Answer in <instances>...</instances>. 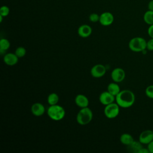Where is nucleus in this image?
Instances as JSON below:
<instances>
[{"label": "nucleus", "mask_w": 153, "mask_h": 153, "mask_svg": "<svg viewBox=\"0 0 153 153\" xmlns=\"http://www.w3.org/2000/svg\"><path fill=\"white\" fill-rule=\"evenodd\" d=\"M115 101L120 107L128 108L134 104L135 102V95L130 90H123L115 96Z\"/></svg>", "instance_id": "nucleus-1"}, {"label": "nucleus", "mask_w": 153, "mask_h": 153, "mask_svg": "<svg viewBox=\"0 0 153 153\" xmlns=\"http://www.w3.org/2000/svg\"><path fill=\"white\" fill-rule=\"evenodd\" d=\"M48 116L54 121H60L65 115V111L64 108L56 104L50 105L47 109Z\"/></svg>", "instance_id": "nucleus-2"}, {"label": "nucleus", "mask_w": 153, "mask_h": 153, "mask_svg": "<svg viewBox=\"0 0 153 153\" xmlns=\"http://www.w3.org/2000/svg\"><path fill=\"white\" fill-rule=\"evenodd\" d=\"M147 41L145 38L136 36L131 38L128 42V48L134 52H142L146 49Z\"/></svg>", "instance_id": "nucleus-3"}, {"label": "nucleus", "mask_w": 153, "mask_h": 153, "mask_svg": "<svg viewBox=\"0 0 153 153\" xmlns=\"http://www.w3.org/2000/svg\"><path fill=\"white\" fill-rule=\"evenodd\" d=\"M92 118L93 112L88 107L81 108L76 115V121L81 126L88 124L92 120Z\"/></svg>", "instance_id": "nucleus-4"}, {"label": "nucleus", "mask_w": 153, "mask_h": 153, "mask_svg": "<svg viewBox=\"0 0 153 153\" xmlns=\"http://www.w3.org/2000/svg\"><path fill=\"white\" fill-rule=\"evenodd\" d=\"M120 106L117 103H111L105 106L104 108V114L108 118H114L120 113Z\"/></svg>", "instance_id": "nucleus-5"}, {"label": "nucleus", "mask_w": 153, "mask_h": 153, "mask_svg": "<svg viewBox=\"0 0 153 153\" xmlns=\"http://www.w3.org/2000/svg\"><path fill=\"white\" fill-rule=\"evenodd\" d=\"M106 69L105 66L102 64L95 65L91 68L90 70V74L91 76L96 78L102 77L106 74Z\"/></svg>", "instance_id": "nucleus-6"}, {"label": "nucleus", "mask_w": 153, "mask_h": 153, "mask_svg": "<svg viewBox=\"0 0 153 153\" xmlns=\"http://www.w3.org/2000/svg\"><path fill=\"white\" fill-rule=\"evenodd\" d=\"M111 78L115 82H122L126 77V72L124 70L121 68H116L114 69L111 72Z\"/></svg>", "instance_id": "nucleus-7"}, {"label": "nucleus", "mask_w": 153, "mask_h": 153, "mask_svg": "<svg viewBox=\"0 0 153 153\" xmlns=\"http://www.w3.org/2000/svg\"><path fill=\"white\" fill-rule=\"evenodd\" d=\"M114 21V15L109 11L103 12L100 15L99 23L102 26H109L112 24Z\"/></svg>", "instance_id": "nucleus-8"}, {"label": "nucleus", "mask_w": 153, "mask_h": 153, "mask_svg": "<svg viewBox=\"0 0 153 153\" xmlns=\"http://www.w3.org/2000/svg\"><path fill=\"white\" fill-rule=\"evenodd\" d=\"M153 140V130H146L141 132L139 136V141L143 145H148Z\"/></svg>", "instance_id": "nucleus-9"}, {"label": "nucleus", "mask_w": 153, "mask_h": 153, "mask_svg": "<svg viewBox=\"0 0 153 153\" xmlns=\"http://www.w3.org/2000/svg\"><path fill=\"white\" fill-rule=\"evenodd\" d=\"M100 102L103 105H107L113 103L115 100V96L111 94L109 91H105L102 92L99 97Z\"/></svg>", "instance_id": "nucleus-10"}, {"label": "nucleus", "mask_w": 153, "mask_h": 153, "mask_svg": "<svg viewBox=\"0 0 153 153\" xmlns=\"http://www.w3.org/2000/svg\"><path fill=\"white\" fill-rule=\"evenodd\" d=\"M32 114L36 117L42 116L45 111L44 106L41 103H33L30 108Z\"/></svg>", "instance_id": "nucleus-11"}, {"label": "nucleus", "mask_w": 153, "mask_h": 153, "mask_svg": "<svg viewBox=\"0 0 153 153\" xmlns=\"http://www.w3.org/2000/svg\"><path fill=\"white\" fill-rule=\"evenodd\" d=\"M3 60L6 65L9 66H13L17 63L19 57L16 55L15 53H8L4 55Z\"/></svg>", "instance_id": "nucleus-12"}, {"label": "nucleus", "mask_w": 153, "mask_h": 153, "mask_svg": "<svg viewBox=\"0 0 153 153\" xmlns=\"http://www.w3.org/2000/svg\"><path fill=\"white\" fill-rule=\"evenodd\" d=\"M92 33V28L88 25H82L78 29V33L82 38H87Z\"/></svg>", "instance_id": "nucleus-13"}, {"label": "nucleus", "mask_w": 153, "mask_h": 153, "mask_svg": "<svg viewBox=\"0 0 153 153\" xmlns=\"http://www.w3.org/2000/svg\"><path fill=\"white\" fill-rule=\"evenodd\" d=\"M75 104L81 108L88 107L89 104V100L88 98L85 95L81 94L76 96L75 98Z\"/></svg>", "instance_id": "nucleus-14"}, {"label": "nucleus", "mask_w": 153, "mask_h": 153, "mask_svg": "<svg viewBox=\"0 0 153 153\" xmlns=\"http://www.w3.org/2000/svg\"><path fill=\"white\" fill-rule=\"evenodd\" d=\"M120 140L123 145H124L127 146L134 141V139L130 134L123 133L121 135L120 137Z\"/></svg>", "instance_id": "nucleus-15"}, {"label": "nucleus", "mask_w": 153, "mask_h": 153, "mask_svg": "<svg viewBox=\"0 0 153 153\" xmlns=\"http://www.w3.org/2000/svg\"><path fill=\"white\" fill-rule=\"evenodd\" d=\"M107 91H109L112 95L116 96L120 92L121 90L117 82H111L110 84H108L107 87Z\"/></svg>", "instance_id": "nucleus-16"}, {"label": "nucleus", "mask_w": 153, "mask_h": 153, "mask_svg": "<svg viewBox=\"0 0 153 153\" xmlns=\"http://www.w3.org/2000/svg\"><path fill=\"white\" fill-rule=\"evenodd\" d=\"M142 148V144L139 141H133L130 145L127 146V148L130 152L138 153L139 151Z\"/></svg>", "instance_id": "nucleus-17"}, {"label": "nucleus", "mask_w": 153, "mask_h": 153, "mask_svg": "<svg viewBox=\"0 0 153 153\" xmlns=\"http://www.w3.org/2000/svg\"><path fill=\"white\" fill-rule=\"evenodd\" d=\"M143 19L145 23L149 26L153 25V11L149 10L146 11L143 14Z\"/></svg>", "instance_id": "nucleus-18"}, {"label": "nucleus", "mask_w": 153, "mask_h": 153, "mask_svg": "<svg viewBox=\"0 0 153 153\" xmlns=\"http://www.w3.org/2000/svg\"><path fill=\"white\" fill-rule=\"evenodd\" d=\"M59 100V96L55 93H52L50 94L47 97V102L50 105H54L57 104Z\"/></svg>", "instance_id": "nucleus-19"}, {"label": "nucleus", "mask_w": 153, "mask_h": 153, "mask_svg": "<svg viewBox=\"0 0 153 153\" xmlns=\"http://www.w3.org/2000/svg\"><path fill=\"white\" fill-rule=\"evenodd\" d=\"M10 47V41L5 38H2L0 40V51L1 53L6 51Z\"/></svg>", "instance_id": "nucleus-20"}, {"label": "nucleus", "mask_w": 153, "mask_h": 153, "mask_svg": "<svg viewBox=\"0 0 153 153\" xmlns=\"http://www.w3.org/2000/svg\"><path fill=\"white\" fill-rule=\"evenodd\" d=\"M14 53L19 58H22L26 55V50L23 47H19L16 49Z\"/></svg>", "instance_id": "nucleus-21"}, {"label": "nucleus", "mask_w": 153, "mask_h": 153, "mask_svg": "<svg viewBox=\"0 0 153 153\" xmlns=\"http://www.w3.org/2000/svg\"><path fill=\"white\" fill-rule=\"evenodd\" d=\"M10 13V8L7 5H2L0 8V15L3 17L7 16Z\"/></svg>", "instance_id": "nucleus-22"}, {"label": "nucleus", "mask_w": 153, "mask_h": 153, "mask_svg": "<svg viewBox=\"0 0 153 153\" xmlns=\"http://www.w3.org/2000/svg\"><path fill=\"white\" fill-rule=\"evenodd\" d=\"M145 94L148 97L153 99V85H149L146 88Z\"/></svg>", "instance_id": "nucleus-23"}, {"label": "nucleus", "mask_w": 153, "mask_h": 153, "mask_svg": "<svg viewBox=\"0 0 153 153\" xmlns=\"http://www.w3.org/2000/svg\"><path fill=\"white\" fill-rule=\"evenodd\" d=\"M89 20L93 23H96L97 22H99V19H100V15H99L97 13H91V14H90L89 16Z\"/></svg>", "instance_id": "nucleus-24"}, {"label": "nucleus", "mask_w": 153, "mask_h": 153, "mask_svg": "<svg viewBox=\"0 0 153 153\" xmlns=\"http://www.w3.org/2000/svg\"><path fill=\"white\" fill-rule=\"evenodd\" d=\"M146 49L149 51H153V38H151L147 41Z\"/></svg>", "instance_id": "nucleus-25"}, {"label": "nucleus", "mask_w": 153, "mask_h": 153, "mask_svg": "<svg viewBox=\"0 0 153 153\" xmlns=\"http://www.w3.org/2000/svg\"><path fill=\"white\" fill-rule=\"evenodd\" d=\"M148 34L151 38H153V25H149L148 29Z\"/></svg>", "instance_id": "nucleus-26"}, {"label": "nucleus", "mask_w": 153, "mask_h": 153, "mask_svg": "<svg viewBox=\"0 0 153 153\" xmlns=\"http://www.w3.org/2000/svg\"><path fill=\"white\" fill-rule=\"evenodd\" d=\"M147 148L149 149L150 153H153V140L147 145Z\"/></svg>", "instance_id": "nucleus-27"}, {"label": "nucleus", "mask_w": 153, "mask_h": 153, "mask_svg": "<svg viewBox=\"0 0 153 153\" xmlns=\"http://www.w3.org/2000/svg\"><path fill=\"white\" fill-rule=\"evenodd\" d=\"M138 153H150L149 149L147 148H142L138 152Z\"/></svg>", "instance_id": "nucleus-28"}, {"label": "nucleus", "mask_w": 153, "mask_h": 153, "mask_svg": "<svg viewBox=\"0 0 153 153\" xmlns=\"http://www.w3.org/2000/svg\"><path fill=\"white\" fill-rule=\"evenodd\" d=\"M148 8L149 10L153 11V0H151L148 4Z\"/></svg>", "instance_id": "nucleus-29"}, {"label": "nucleus", "mask_w": 153, "mask_h": 153, "mask_svg": "<svg viewBox=\"0 0 153 153\" xmlns=\"http://www.w3.org/2000/svg\"><path fill=\"white\" fill-rule=\"evenodd\" d=\"M2 17H3V16H2L0 15V22H2Z\"/></svg>", "instance_id": "nucleus-30"}]
</instances>
